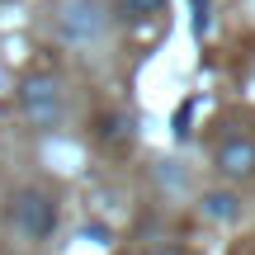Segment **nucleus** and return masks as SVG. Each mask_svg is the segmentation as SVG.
<instances>
[{
  "instance_id": "f257e3e1",
  "label": "nucleus",
  "mask_w": 255,
  "mask_h": 255,
  "mask_svg": "<svg viewBox=\"0 0 255 255\" xmlns=\"http://www.w3.org/2000/svg\"><path fill=\"white\" fill-rule=\"evenodd\" d=\"M19 109H24V119L33 128H52L62 119V85H57V76H28L19 85Z\"/></svg>"
},
{
  "instance_id": "f03ea898",
  "label": "nucleus",
  "mask_w": 255,
  "mask_h": 255,
  "mask_svg": "<svg viewBox=\"0 0 255 255\" xmlns=\"http://www.w3.org/2000/svg\"><path fill=\"white\" fill-rule=\"evenodd\" d=\"M9 218H14V227L24 232V237H33V241L52 237V227H57V208H52V199H47L43 189H19L14 199H9Z\"/></svg>"
},
{
  "instance_id": "7ed1b4c3",
  "label": "nucleus",
  "mask_w": 255,
  "mask_h": 255,
  "mask_svg": "<svg viewBox=\"0 0 255 255\" xmlns=\"http://www.w3.org/2000/svg\"><path fill=\"white\" fill-rule=\"evenodd\" d=\"M100 28H104V5L100 0H71V5L57 9V33L66 43H90V38H100Z\"/></svg>"
},
{
  "instance_id": "20e7f679",
  "label": "nucleus",
  "mask_w": 255,
  "mask_h": 255,
  "mask_svg": "<svg viewBox=\"0 0 255 255\" xmlns=\"http://www.w3.org/2000/svg\"><path fill=\"white\" fill-rule=\"evenodd\" d=\"M213 165H218L227 180H251V175H255V142H246V137H227V142L213 151Z\"/></svg>"
},
{
  "instance_id": "39448f33",
  "label": "nucleus",
  "mask_w": 255,
  "mask_h": 255,
  "mask_svg": "<svg viewBox=\"0 0 255 255\" xmlns=\"http://www.w3.org/2000/svg\"><path fill=\"white\" fill-rule=\"evenodd\" d=\"M203 218H213V222H237L241 218V199H237V194H227V189L203 194Z\"/></svg>"
},
{
  "instance_id": "423d86ee",
  "label": "nucleus",
  "mask_w": 255,
  "mask_h": 255,
  "mask_svg": "<svg viewBox=\"0 0 255 255\" xmlns=\"http://www.w3.org/2000/svg\"><path fill=\"white\" fill-rule=\"evenodd\" d=\"M100 142L104 146H128V142H132V128H128L123 114H104V119H100Z\"/></svg>"
},
{
  "instance_id": "0eeeda50",
  "label": "nucleus",
  "mask_w": 255,
  "mask_h": 255,
  "mask_svg": "<svg viewBox=\"0 0 255 255\" xmlns=\"http://www.w3.org/2000/svg\"><path fill=\"white\" fill-rule=\"evenodd\" d=\"M123 14H151V9H161V0H119Z\"/></svg>"
}]
</instances>
